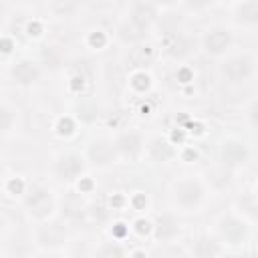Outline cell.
Here are the masks:
<instances>
[{"label": "cell", "mask_w": 258, "mask_h": 258, "mask_svg": "<svg viewBox=\"0 0 258 258\" xmlns=\"http://www.w3.org/2000/svg\"><path fill=\"white\" fill-rule=\"evenodd\" d=\"M222 77L228 81V83H244L246 79H250L252 71H254V62L250 56L246 54H238V56H232L228 58L224 64H222Z\"/></svg>", "instance_id": "obj_1"}, {"label": "cell", "mask_w": 258, "mask_h": 258, "mask_svg": "<svg viewBox=\"0 0 258 258\" xmlns=\"http://www.w3.org/2000/svg\"><path fill=\"white\" fill-rule=\"evenodd\" d=\"M173 200L177 206L185 208V210H191V208H198L204 200V189L198 181L194 179H183V181H177L173 185Z\"/></svg>", "instance_id": "obj_2"}, {"label": "cell", "mask_w": 258, "mask_h": 258, "mask_svg": "<svg viewBox=\"0 0 258 258\" xmlns=\"http://www.w3.org/2000/svg\"><path fill=\"white\" fill-rule=\"evenodd\" d=\"M24 204H26V210L34 216V218H44L46 214H50L52 210V198L50 194L40 187V185H32L24 198Z\"/></svg>", "instance_id": "obj_3"}, {"label": "cell", "mask_w": 258, "mask_h": 258, "mask_svg": "<svg viewBox=\"0 0 258 258\" xmlns=\"http://www.w3.org/2000/svg\"><path fill=\"white\" fill-rule=\"evenodd\" d=\"M232 44V32L228 28H210L206 34H204V50L208 54H224Z\"/></svg>", "instance_id": "obj_4"}, {"label": "cell", "mask_w": 258, "mask_h": 258, "mask_svg": "<svg viewBox=\"0 0 258 258\" xmlns=\"http://www.w3.org/2000/svg\"><path fill=\"white\" fill-rule=\"evenodd\" d=\"M117 145H113L111 141L107 139H97L89 145V159L99 165V167H107V165H113L115 159H117Z\"/></svg>", "instance_id": "obj_5"}, {"label": "cell", "mask_w": 258, "mask_h": 258, "mask_svg": "<svg viewBox=\"0 0 258 258\" xmlns=\"http://www.w3.org/2000/svg\"><path fill=\"white\" fill-rule=\"evenodd\" d=\"M83 169H85V161L79 155H75V153L60 155L56 159V163H54V171L58 173V177H62L67 181L75 179L79 173H83Z\"/></svg>", "instance_id": "obj_6"}, {"label": "cell", "mask_w": 258, "mask_h": 258, "mask_svg": "<svg viewBox=\"0 0 258 258\" xmlns=\"http://www.w3.org/2000/svg\"><path fill=\"white\" fill-rule=\"evenodd\" d=\"M129 20L137 30H147L155 20V8L149 2H135L131 8Z\"/></svg>", "instance_id": "obj_7"}, {"label": "cell", "mask_w": 258, "mask_h": 258, "mask_svg": "<svg viewBox=\"0 0 258 258\" xmlns=\"http://www.w3.org/2000/svg\"><path fill=\"white\" fill-rule=\"evenodd\" d=\"M220 234L230 242V244H240L246 238V224L240 222L238 218H222L220 222Z\"/></svg>", "instance_id": "obj_8"}, {"label": "cell", "mask_w": 258, "mask_h": 258, "mask_svg": "<svg viewBox=\"0 0 258 258\" xmlns=\"http://www.w3.org/2000/svg\"><path fill=\"white\" fill-rule=\"evenodd\" d=\"M10 75L18 85H32L38 79V67L32 60H20L12 67Z\"/></svg>", "instance_id": "obj_9"}, {"label": "cell", "mask_w": 258, "mask_h": 258, "mask_svg": "<svg viewBox=\"0 0 258 258\" xmlns=\"http://www.w3.org/2000/svg\"><path fill=\"white\" fill-rule=\"evenodd\" d=\"M115 145H117V151H119L121 155H125V157H135V155L141 151V137H139V133H135V131H127V133H123V135L115 141Z\"/></svg>", "instance_id": "obj_10"}, {"label": "cell", "mask_w": 258, "mask_h": 258, "mask_svg": "<svg viewBox=\"0 0 258 258\" xmlns=\"http://www.w3.org/2000/svg\"><path fill=\"white\" fill-rule=\"evenodd\" d=\"M179 234V224L173 216H159L155 224V238L157 240H171Z\"/></svg>", "instance_id": "obj_11"}, {"label": "cell", "mask_w": 258, "mask_h": 258, "mask_svg": "<svg viewBox=\"0 0 258 258\" xmlns=\"http://www.w3.org/2000/svg\"><path fill=\"white\" fill-rule=\"evenodd\" d=\"M246 155H248V151H246L244 143H240V141H226L224 147H222V157L230 165L242 163L246 159Z\"/></svg>", "instance_id": "obj_12"}, {"label": "cell", "mask_w": 258, "mask_h": 258, "mask_svg": "<svg viewBox=\"0 0 258 258\" xmlns=\"http://www.w3.org/2000/svg\"><path fill=\"white\" fill-rule=\"evenodd\" d=\"M64 240V232L58 228V224H46L38 230V244L42 246H58Z\"/></svg>", "instance_id": "obj_13"}, {"label": "cell", "mask_w": 258, "mask_h": 258, "mask_svg": "<svg viewBox=\"0 0 258 258\" xmlns=\"http://www.w3.org/2000/svg\"><path fill=\"white\" fill-rule=\"evenodd\" d=\"M236 16L244 24H258V0H248L238 6Z\"/></svg>", "instance_id": "obj_14"}, {"label": "cell", "mask_w": 258, "mask_h": 258, "mask_svg": "<svg viewBox=\"0 0 258 258\" xmlns=\"http://www.w3.org/2000/svg\"><path fill=\"white\" fill-rule=\"evenodd\" d=\"M153 60V50L149 46H135L129 52V62L131 67H147Z\"/></svg>", "instance_id": "obj_15"}, {"label": "cell", "mask_w": 258, "mask_h": 258, "mask_svg": "<svg viewBox=\"0 0 258 258\" xmlns=\"http://www.w3.org/2000/svg\"><path fill=\"white\" fill-rule=\"evenodd\" d=\"M149 155L155 159V161H165L171 157V147L161 141V139H153L151 145H149Z\"/></svg>", "instance_id": "obj_16"}, {"label": "cell", "mask_w": 258, "mask_h": 258, "mask_svg": "<svg viewBox=\"0 0 258 258\" xmlns=\"http://www.w3.org/2000/svg\"><path fill=\"white\" fill-rule=\"evenodd\" d=\"M165 50H167L169 54H173V56H181V54L187 52V42H185L181 36L171 34V36L165 38Z\"/></svg>", "instance_id": "obj_17"}, {"label": "cell", "mask_w": 258, "mask_h": 258, "mask_svg": "<svg viewBox=\"0 0 258 258\" xmlns=\"http://www.w3.org/2000/svg\"><path fill=\"white\" fill-rule=\"evenodd\" d=\"M194 254L198 256H214V254H220V248L216 246V242H208V240H200L194 248Z\"/></svg>", "instance_id": "obj_18"}, {"label": "cell", "mask_w": 258, "mask_h": 258, "mask_svg": "<svg viewBox=\"0 0 258 258\" xmlns=\"http://www.w3.org/2000/svg\"><path fill=\"white\" fill-rule=\"evenodd\" d=\"M52 8L60 14H69L73 8H75V0H50Z\"/></svg>", "instance_id": "obj_19"}, {"label": "cell", "mask_w": 258, "mask_h": 258, "mask_svg": "<svg viewBox=\"0 0 258 258\" xmlns=\"http://www.w3.org/2000/svg\"><path fill=\"white\" fill-rule=\"evenodd\" d=\"M99 254H101V256H123V254H125V250H123V248H119V246H105Z\"/></svg>", "instance_id": "obj_20"}, {"label": "cell", "mask_w": 258, "mask_h": 258, "mask_svg": "<svg viewBox=\"0 0 258 258\" xmlns=\"http://www.w3.org/2000/svg\"><path fill=\"white\" fill-rule=\"evenodd\" d=\"M185 2V6H189V8H194V10H200V8H206V6H210V2L212 0H183Z\"/></svg>", "instance_id": "obj_21"}, {"label": "cell", "mask_w": 258, "mask_h": 258, "mask_svg": "<svg viewBox=\"0 0 258 258\" xmlns=\"http://www.w3.org/2000/svg\"><path fill=\"white\" fill-rule=\"evenodd\" d=\"M250 117H252V121H254V123H258V103L250 109Z\"/></svg>", "instance_id": "obj_22"}, {"label": "cell", "mask_w": 258, "mask_h": 258, "mask_svg": "<svg viewBox=\"0 0 258 258\" xmlns=\"http://www.w3.org/2000/svg\"><path fill=\"white\" fill-rule=\"evenodd\" d=\"M157 4H163V6H169V4H173V2H177V0H155Z\"/></svg>", "instance_id": "obj_23"}]
</instances>
